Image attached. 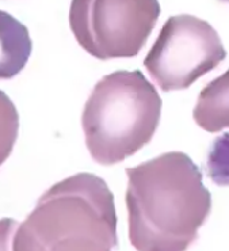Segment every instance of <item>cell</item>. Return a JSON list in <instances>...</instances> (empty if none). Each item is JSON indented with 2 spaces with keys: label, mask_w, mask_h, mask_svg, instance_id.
Masks as SVG:
<instances>
[{
  "label": "cell",
  "mask_w": 229,
  "mask_h": 251,
  "mask_svg": "<svg viewBox=\"0 0 229 251\" xmlns=\"http://www.w3.org/2000/svg\"><path fill=\"white\" fill-rule=\"evenodd\" d=\"M129 239L136 250L182 251L198 238L211 196L198 166L181 151L126 169Z\"/></svg>",
  "instance_id": "1"
},
{
  "label": "cell",
  "mask_w": 229,
  "mask_h": 251,
  "mask_svg": "<svg viewBox=\"0 0 229 251\" xmlns=\"http://www.w3.org/2000/svg\"><path fill=\"white\" fill-rule=\"evenodd\" d=\"M118 246L114 196L100 176L79 173L53 185L19 224L12 250H113Z\"/></svg>",
  "instance_id": "2"
},
{
  "label": "cell",
  "mask_w": 229,
  "mask_h": 251,
  "mask_svg": "<svg viewBox=\"0 0 229 251\" xmlns=\"http://www.w3.org/2000/svg\"><path fill=\"white\" fill-rule=\"evenodd\" d=\"M161 106L155 86L140 71L103 76L88 95L82 114L92 160L113 166L144 148L158 129Z\"/></svg>",
  "instance_id": "3"
},
{
  "label": "cell",
  "mask_w": 229,
  "mask_h": 251,
  "mask_svg": "<svg viewBox=\"0 0 229 251\" xmlns=\"http://www.w3.org/2000/svg\"><path fill=\"white\" fill-rule=\"evenodd\" d=\"M159 15L158 0H72L69 26L95 59H125L145 47Z\"/></svg>",
  "instance_id": "4"
},
{
  "label": "cell",
  "mask_w": 229,
  "mask_h": 251,
  "mask_svg": "<svg viewBox=\"0 0 229 251\" xmlns=\"http://www.w3.org/2000/svg\"><path fill=\"white\" fill-rule=\"evenodd\" d=\"M227 57L218 33L194 15L167 19L144 60V67L163 91L188 88Z\"/></svg>",
  "instance_id": "5"
},
{
  "label": "cell",
  "mask_w": 229,
  "mask_h": 251,
  "mask_svg": "<svg viewBox=\"0 0 229 251\" xmlns=\"http://www.w3.org/2000/svg\"><path fill=\"white\" fill-rule=\"evenodd\" d=\"M33 52L27 27L11 14L0 10V79L21 74Z\"/></svg>",
  "instance_id": "6"
},
{
  "label": "cell",
  "mask_w": 229,
  "mask_h": 251,
  "mask_svg": "<svg viewBox=\"0 0 229 251\" xmlns=\"http://www.w3.org/2000/svg\"><path fill=\"white\" fill-rule=\"evenodd\" d=\"M193 117L200 128L210 133L229 128V70L201 91Z\"/></svg>",
  "instance_id": "7"
},
{
  "label": "cell",
  "mask_w": 229,
  "mask_h": 251,
  "mask_svg": "<svg viewBox=\"0 0 229 251\" xmlns=\"http://www.w3.org/2000/svg\"><path fill=\"white\" fill-rule=\"evenodd\" d=\"M19 133V114L14 102L0 90V166L10 158Z\"/></svg>",
  "instance_id": "8"
},
{
  "label": "cell",
  "mask_w": 229,
  "mask_h": 251,
  "mask_svg": "<svg viewBox=\"0 0 229 251\" xmlns=\"http://www.w3.org/2000/svg\"><path fill=\"white\" fill-rule=\"evenodd\" d=\"M206 174L217 186H229V132L220 134L211 143Z\"/></svg>",
  "instance_id": "9"
},
{
  "label": "cell",
  "mask_w": 229,
  "mask_h": 251,
  "mask_svg": "<svg viewBox=\"0 0 229 251\" xmlns=\"http://www.w3.org/2000/svg\"><path fill=\"white\" fill-rule=\"evenodd\" d=\"M18 226L19 224L12 219L0 220V249H8V246L6 245H8L10 240L14 238Z\"/></svg>",
  "instance_id": "10"
}]
</instances>
